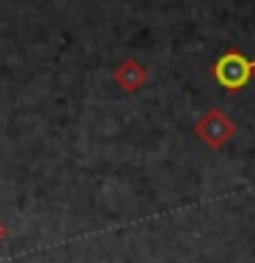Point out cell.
Here are the masks:
<instances>
[{"label":"cell","mask_w":255,"mask_h":263,"mask_svg":"<svg viewBox=\"0 0 255 263\" xmlns=\"http://www.w3.org/2000/svg\"><path fill=\"white\" fill-rule=\"evenodd\" d=\"M255 74V58H247L239 49H225L211 66V77L220 82L228 93L242 90Z\"/></svg>","instance_id":"6da1fadb"},{"label":"cell","mask_w":255,"mask_h":263,"mask_svg":"<svg viewBox=\"0 0 255 263\" xmlns=\"http://www.w3.org/2000/svg\"><path fill=\"white\" fill-rule=\"evenodd\" d=\"M195 135L203 140L206 145L211 148V151H217V148L228 145L230 140L236 135V123L228 118L222 110H206L201 118L195 121Z\"/></svg>","instance_id":"7a4b0ae2"},{"label":"cell","mask_w":255,"mask_h":263,"mask_svg":"<svg viewBox=\"0 0 255 263\" xmlns=\"http://www.w3.org/2000/svg\"><path fill=\"white\" fill-rule=\"evenodd\" d=\"M113 80L118 82V85L126 90V93H135V90H140L145 85V80H148V71H145V66L135 61V58H126V61H121L118 66L113 69Z\"/></svg>","instance_id":"3957f363"},{"label":"cell","mask_w":255,"mask_h":263,"mask_svg":"<svg viewBox=\"0 0 255 263\" xmlns=\"http://www.w3.org/2000/svg\"><path fill=\"white\" fill-rule=\"evenodd\" d=\"M6 238V228H3V222H0V241Z\"/></svg>","instance_id":"277c9868"}]
</instances>
